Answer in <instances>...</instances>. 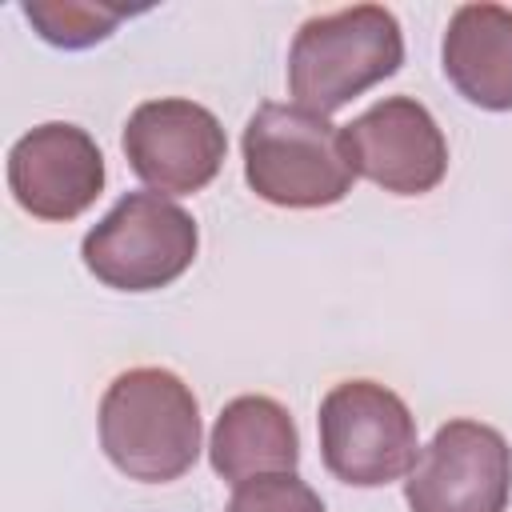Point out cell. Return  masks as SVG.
<instances>
[{
    "label": "cell",
    "instance_id": "cell-1",
    "mask_svg": "<svg viewBox=\"0 0 512 512\" xmlns=\"http://www.w3.org/2000/svg\"><path fill=\"white\" fill-rule=\"evenodd\" d=\"M100 448L140 484L180 480L200 456V404L168 368H128L100 396Z\"/></svg>",
    "mask_w": 512,
    "mask_h": 512
},
{
    "label": "cell",
    "instance_id": "cell-2",
    "mask_svg": "<svg viewBox=\"0 0 512 512\" xmlns=\"http://www.w3.org/2000/svg\"><path fill=\"white\" fill-rule=\"evenodd\" d=\"M404 64V32L384 4H352L308 16L288 48L292 104L332 116Z\"/></svg>",
    "mask_w": 512,
    "mask_h": 512
},
{
    "label": "cell",
    "instance_id": "cell-3",
    "mask_svg": "<svg viewBox=\"0 0 512 512\" xmlns=\"http://www.w3.org/2000/svg\"><path fill=\"white\" fill-rule=\"evenodd\" d=\"M244 180L276 208H328L352 192L344 128L300 104H260L244 124Z\"/></svg>",
    "mask_w": 512,
    "mask_h": 512
},
{
    "label": "cell",
    "instance_id": "cell-4",
    "mask_svg": "<svg viewBox=\"0 0 512 512\" xmlns=\"http://www.w3.org/2000/svg\"><path fill=\"white\" fill-rule=\"evenodd\" d=\"M200 248L196 220L160 192H128L88 228L84 268L116 292H156L180 280Z\"/></svg>",
    "mask_w": 512,
    "mask_h": 512
},
{
    "label": "cell",
    "instance_id": "cell-5",
    "mask_svg": "<svg viewBox=\"0 0 512 512\" xmlns=\"http://www.w3.org/2000/svg\"><path fill=\"white\" fill-rule=\"evenodd\" d=\"M320 460L352 488H384L416 464V416L376 380H344L320 400Z\"/></svg>",
    "mask_w": 512,
    "mask_h": 512
},
{
    "label": "cell",
    "instance_id": "cell-6",
    "mask_svg": "<svg viewBox=\"0 0 512 512\" xmlns=\"http://www.w3.org/2000/svg\"><path fill=\"white\" fill-rule=\"evenodd\" d=\"M512 448L500 428L448 420L420 448L404 500L412 512H508Z\"/></svg>",
    "mask_w": 512,
    "mask_h": 512
},
{
    "label": "cell",
    "instance_id": "cell-7",
    "mask_svg": "<svg viewBox=\"0 0 512 512\" xmlns=\"http://www.w3.org/2000/svg\"><path fill=\"white\" fill-rule=\"evenodd\" d=\"M128 168L160 196H192L208 188L228 156V136L196 100L160 96L144 100L124 124Z\"/></svg>",
    "mask_w": 512,
    "mask_h": 512
},
{
    "label": "cell",
    "instance_id": "cell-8",
    "mask_svg": "<svg viewBox=\"0 0 512 512\" xmlns=\"http://www.w3.org/2000/svg\"><path fill=\"white\" fill-rule=\"evenodd\" d=\"M356 176L392 196H424L448 172V140L436 116L412 96H384L344 124Z\"/></svg>",
    "mask_w": 512,
    "mask_h": 512
},
{
    "label": "cell",
    "instance_id": "cell-9",
    "mask_svg": "<svg viewBox=\"0 0 512 512\" xmlns=\"http://www.w3.org/2000/svg\"><path fill=\"white\" fill-rule=\"evenodd\" d=\"M8 188L28 216L64 224L88 212L104 192V156L80 124L48 120L12 144Z\"/></svg>",
    "mask_w": 512,
    "mask_h": 512
},
{
    "label": "cell",
    "instance_id": "cell-10",
    "mask_svg": "<svg viewBox=\"0 0 512 512\" xmlns=\"http://www.w3.org/2000/svg\"><path fill=\"white\" fill-rule=\"evenodd\" d=\"M452 88L488 112H512V8L460 4L440 44Z\"/></svg>",
    "mask_w": 512,
    "mask_h": 512
},
{
    "label": "cell",
    "instance_id": "cell-11",
    "mask_svg": "<svg viewBox=\"0 0 512 512\" xmlns=\"http://www.w3.org/2000/svg\"><path fill=\"white\" fill-rule=\"evenodd\" d=\"M212 472L228 484H244L272 472H296L300 432L288 408L272 396H236L220 408L208 440Z\"/></svg>",
    "mask_w": 512,
    "mask_h": 512
},
{
    "label": "cell",
    "instance_id": "cell-12",
    "mask_svg": "<svg viewBox=\"0 0 512 512\" xmlns=\"http://www.w3.org/2000/svg\"><path fill=\"white\" fill-rule=\"evenodd\" d=\"M24 20L36 28L40 40L56 48H92L116 32V24L128 16L120 4H96V0H28L20 4Z\"/></svg>",
    "mask_w": 512,
    "mask_h": 512
},
{
    "label": "cell",
    "instance_id": "cell-13",
    "mask_svg": "<svg viewBox=\"0 0 512 512\" xmlns=\"http://www.w3.org/2000/svg\"><path fill=\"white\" fill-rule=\"evenodd\" d=\"M224 512H324V500L296 472H272L236 484Z\"/></svg>",
    "mask_w": 512,
    "mask_h": 512
}]
</instances>
